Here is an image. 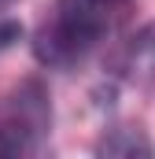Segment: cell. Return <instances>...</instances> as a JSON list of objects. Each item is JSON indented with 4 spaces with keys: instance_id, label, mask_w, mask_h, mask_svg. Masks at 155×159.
<instances>
[{
    "instance_id": "cell-1",
    "label": "cell",
    "mask_w": 155,
    "mask_h": 159,
    "mask_svg": "<svg viewBox=\"0 0 155 159\" xmlns=\"http://www.w3.org/2000/svg\"><path fill=\"white\" fill-rule=\"evenodd\" d=\"M126 7L129 0H55L33 37V56L55 70L78 67L115 34Z\"/></svg>"
},
{
    "instance_id": "cell-2",
    "label": "cell",
    "mask_w": 155,
    "mask_h": 159,
    "mask_svg": "<svg viewBox=\"0 0 155 159\" xmlns=\"http://www.w3.org/2000/svg\"><path fill=\"white\" fill-rule=\"evenodd\" d=\"M52 129V104L37 78L22 81L0 115V156H33Z\"/></svg>"
},
{
    "instance_id": "cell-3",
    "label": "cell",
    "mask_w": 155,
    "mask_h": 159,
    "mask_svg": "<svg viewBox=\"0 0 155 159\" xmlns=\"http://www.w3.org/2000/svg\"><path fill=\"white\" fill-rule=\"evenodd\" d=\"M115 78L137 89L155 85V26H144L115 59Z\"/></svg>"
},
{
    "instance_id": "cell-4",
    "label": "cell",
    "mask_w": 155,
    "mask_h": 159,
    "mask_svg": "<svg viewBox=\"0 0 155 159\" xmlns=\"http://www.w3.org/2000/svg\"><path fill=\"white\" fill-rule=\"evenodd\" d=\"M100 156H111V159H137V156H152V141L140 133V129H111L100 144H96Z\"/></svg>"
},
{
    "instance_id": "cell-5",
    "label": "cell",
    "mask_w": 155,
    "mask_h": 159,
    "mask_svg": "<svg viewBox=\"0 0 155 159\" xmlns=\"http://www.w3.org/2000/svg\"><path fill=\"white\" fill-rule=\"evenodd\" d=\"M22 41V26L15 22V19H0V52H7L11 44H19Z\"/></svg>"
},
{
    "instance_id": "cell-6",
    "label": "cell",
    "mask_w": 155,
    "mask_h": 159,
    "mask_svg": "<svg viewBox=\"0 0 155 159\" xmlns=\"http://www.w3.org/2000/svg\"><path fill=\"white\" fill-rule=\"evenodd\" d=\"M7 4H11V0H0V7H7Z\"/></svg>"
}]
</instances>
